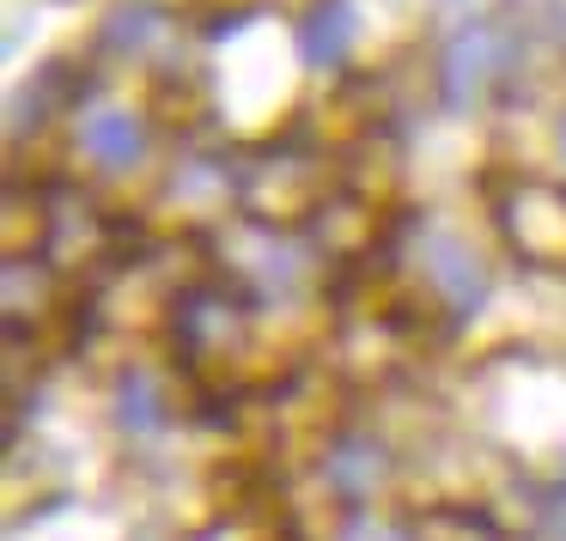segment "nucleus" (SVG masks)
Listing matches in <instances>:
<instances>
[{
  "label": "nucleus",
  "instance_id": "f257e3e1",
  "mask_svg": "<svg viewBox=\"0 0 566 541\" xmlns=\"http://www.w3.org/2000/svg\"><path fill=\"white\" fill-rule=\"evenodd\" d=\"M505 232H512V244L530 250V256L560 262L566 256V195H560V189H548V183L512 195V201H505Z\"/></svg>",
  "mask_w": 566,
  "mask_h": 541
},
{
  "label": "nucleus",
  "instance_id": "0eeeda50",
  "mask_svg": "<svg viewBox=\"0 0 566 541\" xmlns=\"http://www.w3.org/2000/svg\"><path fill=\"white\" fill-rule=\"evenodd\" d=\"M123 426L128 432H153V426H159V395H153V383H140V378L123 383Z\"/></svg>",
  "mask_w": 566,
  "mask_h": 541
},
{
  "label": "nucleus",
  "instance_id": "6e6552de",
  "mask_svg": "<svg viewBox=\"0 0 566 541\" xmlns=\"http://www.w3.org/2000/svg\"><path fill=\"white\" fill-rule=\"evenodd\" d=\"M347 541H390V535H384V529H354Z\"/></svg>",
  "mask_w": 566,
  "mask_h": 541
},
{
  "label": "nucleus",
  "instance_id": "f03ea898",
  "mask_svg": "<svg viewBox=\"0 0 566 541\" xmlns=\"http://www.w3.org/2000/svg\"><path fill=\"white\" fill-rule=\"evenodd\" d=\"M493 74H500V38H493L488 25H463L451 43H444L439 79H444V98L451 104H475Z\"/></svg>",
  "mask_w": 566,
  "mask_h": 541
},
{
  "label": "nucleus",
  "instance_id": "20e7f679",
  "mask_svg": "<svg viewBox=\"0 0 566 541\" xmlns=\"http://www.w3.org/2000/svg\"><path fill=\"white\" fill-rule=\"evenodd\" d=\"M80 140H86V152L104 171H128L140 159V116L135 110H92Z\"/></svg>",
  "mask_w": 566,
  "mask_h": 541
},
{
  "label": "nucleus",
  "instance_id": "39448f33",
  "mask_svg": "<svg viewBox=\"0 0 566 541\" xmlns=\"http://www.w3.org/2000/svg\"><path fill=\"white\" fill-rule=\"evenodd\" d=\"M347 43H354V13H347V0H323L317 13H305V25H298V50H305V62H317V67H335L347 55Z\"/></svg>",
  "mask_w": 566,
  "mask_h": 541
},
{
  "label": "nucleus",
  "instance_id": "423d86ee",
  "mask_svg": "<svg viewBox=\"0 0 566 541\" xmlns=\"http://www.w3.org/2000/svg\"><path fill=\"white\" fill-rule=\"evenodd\" d=\"M329 480L347 492V499H366V492L384 480V450L378 444H342V450L329 456Z\"/></svg>",
  "mask_w": 566,
  "mask_h": 541
},
{
  "label": "nucleus",
  "instance_id": "7ed1b4c3",
  "mask_svg": "<svg viewBox=\"0 0 566 541\" xmlns=\"http://www.w3.org/2000/svg\"><path fill=\"white\" fill-rule=\"evenodd\" d=\"M420 256H427L432 293H439L451 310H475V305H481V293H488V274H481V256H475L469 244H457L451 232H432Z\"/></svg>",
  "mask_w": 566,
  "mask_h": 541
}]
</instances>
